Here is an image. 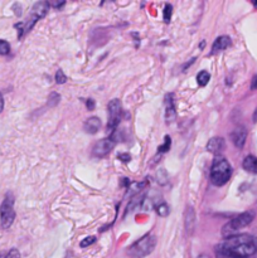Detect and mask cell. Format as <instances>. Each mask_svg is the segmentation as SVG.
Segmentation results:
<instances>
[{"label":"cell","instance_id":"cell-1","mask_svg":"<svg viewBox=\"0 0 257 258\" xmlns=\"http://www.w3.org/2000/svg\"><path fill=\"white\" fill-rule=\"evenodd\" d=\"M257 252L252 234H236L216 246L218 258H249Z\"/></svg>","mask_w":257,"mask_h":258},{"label":"cell","instance_id":"cell-2","mask_svg":"<svg viewBox=\"0 0 257 258\" xmlns=\"http://www.w3.org/2000/svg\"><path fill=\"white\" fill-rule=\"evenodd\" d=\"M232 166L224 158L217 156L212 163L211 181L217 186H222L231 179Z\"/></svg>","mask_w":257,"mask_h":258},{"label":"cell","instance_id":"cell-3","mask_svg":"<svg viewBox=\"0 0 257 258\" xmlns=\"http://www.w3.org/2000/svg\"><path fill=\"white\" fill-rule=\"evenodd\" d=\"M254 216H256L254 212L247 211L244 212V213H241L239 216L234 217L233 219H231V221L222 228V234H223V237L228 238V237L236 236L237 232L246 228L247 226H249V224L252 223V221L254 219Z\"/></svg>","mask_w":257,"mask_h":258},{"label":"cell","instance_id":"cell-4","mask_svg":"<svg viewBox=\"0 0 257 258\" xmlns=\"http://www.w3.org/2000/svg\"><path fill=\"white\" fill-rule=\"evenodd\" d=\"M156 237L153 234H146L143 238L136 241L133 246L127 248V254L133 258H144L155 249Z\"/></svg>","mask_w":257,"mask_h":258},{"label":"cell","instance_id":"cell-5","mask_svg":"<svg viewBox=\"0 0 257 258\" xmlns=\"http://www.w3.org/2000/svg\"><path fill=\"white\" fill-rule=\"evenodd\" d=\"M15 219L14 212V198L12 196H7L0 207V226L3 229H8L12 227Z\"/></svg>","mask_w":257,"mask_h":258},{"label":"cell","instance_id":"cell-6","mask_svg":"<svg viewBox=\"0 0 257 258\" xmlns=\"http://www.w3.org/2000/svg\"><path fill=\"white\" fill-rule=\"evenodd\" d=\"M48 10H49V4L47 2H39V3H35L33 5V9H32V15H30L29 20L28 23L25 24V27L23 28V33H28L33 27H34L35 23L38 22L39 19L44 18L47 15Z\"/></svg>","mask_w":257,"mask_h":258},{"label":"cell","instance_id":"cell-7","mask_svg":"<svg viewBox=\"0 0 257 258\" xmlns=\"http://www.w3.org/2000/svg\"><path fill=\"white\" fill-rule=\"evenodd\" d=\"M108 110V122H107V128L113 130L116 128V126L120 123L121 120V113H122V106H121V101L117 98H113L110 101L107 106Z\"/></svg>","mask_w":257,"mask_h":258},{"label":"cell","instance_id":"cell-8","mask_svg":"<svg viewBox=\"0 0 257 258\" xmlns=\"http://www.w3.org/2000/svg\"><path fill=\"white\" fill-rule=\"evenodd\" d=\"M116 145V141L113 138L102 139V140L97 141L92 148V154L97 158H103V156L108 155Z\"/></svg>","mask_w":257,"mask_h":258},{"label":"cell","instance_id":"cell-9","mask_svg":"<svg viewBox=\"0 0 257 258\" xmlns=\"http://www.w3.org/2000/svg\"><path fill=\"white\" fill-rule=\"evenodd\" d=\"M226 148V143H224L223 138H212L207 144V150L213 155H219L222 151Z\"/></svg>","mask_w":257,"mask_h":258},{"label":"cell","instance_id":"cell-10","mask_svg":"<svg viewBox=\"0 0 257 258\" xmlns=\"http://www.w3.org/2000/svg\"><path fill=\"white\" fill-rule=\"evenodd\" d=\"M229 136H231V140H232V143L234 144V146L242 149L243 148L244 143H246L247 131L244 127H237L232 131L231 135Z\"/></svg>","mask_w":257,"mask_h":258},{"label":"cell","instance_id":"cell-11","mask_svg":"<svg viewBox=\"0 0 257 258\" xmlns=\"http://www.w3.org/2000/svg\"><path fill=\"white\" fill-rule=\"evenodd\" d=\"M231 38L227 37V35H221V37H218L214 40L213 45H212V54H216V53L221 52V50L227 49V48L231 45Z\"/></svg>","mask_w":257,"mask_h":258},{"label":"cell","instance_id":"cell-12","mask_svg":"<svg viewBox=\"0 0 257 258\" xmlns=\"http://www.w3.org/2000/svg\"><path fill=\"white\" fill-rule=\"evenodd\" d=\"M165 105H166V111H165V120L166 122L170 123L175 120V103H174L173 95H166L165 97Z\"/></svg>","mask_w":257,"mask_h":258},{"label":"cell","instance_id":"cell-13","mask_svg":"<svg viewBox=\"0 0 257 258\" xmlns=\"http://www.w3.org/2000/svg\"><path fill=\"white\" fill-rule=\"evenodd\" d=\"M100 126H101L100 118L96 117V116H92V117H90L86 120L85 125H83V128H85V131L87 134L93 135V134L97 133L98 128H100Z\"/></svg>","mask_w":257,"mask_h":258},{"label":"cell","instance_id":"cell-14","mask_svg":"<svg viewBox=\"0 0 257 258\" xmlns=\"http://www.w3.org/2000/svg\"><path fill=\"white\" fill-rule=\"evenodd\" d=\"M194 224H196V214L191 207H188L185 212V229L188 234H191L194 231Z\"/></svg>","mask_w":257,"mask_h":258},{"label":"cell","instance_id":"cell-15","mask_svg":"<svg viewBox=\"0 0 257 258\" xmlns=\"http://www.w3.org/2000/svg\"><path fill=\"white\" fill-rule=\"evenodd\" d=\"M242 166L246 171L251 174H257V158L254 156L248 155L244 158L243 163H242Z\"/></svg>","mask_w":257,"mask_h":258},{"label":"cell","instance_id":"cell-16","mask_svg":"<svg viewBox=\"0 0 257 258\" xmlns=\"http://www.w3.org/2000/svg\"><path fill=\"white\" fill-rule=\"evenodd\" d=\"M155 211H156V214L160 217H166L169 216V213H170V209H169L168 204H166L165 202H160V203L156 204Z\"/></svg>","mask_w":257,"mask_h":258},{"label":"cell","instance_id":"cell-17","mask_svg":"<svg viewBox=\"0 0 257 258\" xmlns=\"http://www.w3.org/2000/svg\"><path fill=\"white\" fill-rule=\"evenodd\" d=\"M209 80H211V75H209L207 71H202V72H199L198 76H197L198 85L202 86V87H204V86L209 82Z\"/></svg>","mask_w":257,"mask_h":258},{"label":"cell","instance_id":"cell-18","mask_svg":"<svg viewBox=\"0 0 257 258\" xmlns=\"http://www.w3.org/2000/svg\"><path fill=\"white\" fill-rule=\"evenodd\" d=\"M170 146H171V139H170V136L166 135L165 138H164L163 145L159 146L158 148V153H166V151H169Z\"/></svg>","mask_w":257,"mask_h":258},{"label":"cell","instance_id":"cell-19","mask_svg":"<svg viewBox=\"0 0 257 258\" xmlns=\"http://www.w3.org/2000/svg\"><path fill=\"white\" fill-rule=\"evenodd\" d=\"M156 176H158V183L160 184V185H165V184L168 183V174H166V171L164 170V169H160V170L158 171V174H156Z\"/></svg>","mask_w":257,"mask_h":258},{"label":"cell","instance_id":"cell-20","mask_svg":"<svg viewBox=\"0 0 257 258\" xmlns=\"http://www.w3.org/2000/svg\"><path fill=\"white\" fill-rule=\"evenodd\" d=\"M171 13H173V7L170 4H166L164 8V22L169 23L171 18Z\"/></svg>","mask_w":257,"mask_h":258},{"label":"cell","instance_id":"cell-21","mask_svg":"<svg viewBox=\"0 0 257 258\" xmlns=\"http://www.w3.org/2000/svg\"><path fill=\"white\" fill-rule=\"evenodd\" d=\"M66 81H67V77H66V75L63 73V71L58 70L57 73H55V82H57L58 85H63V83H66Z\"/></svg>","mask_w":257,"mask_h":258},{"label":"cell","instance_id":"cell-22","mask_svg":"<svg viewBox=\"0 0 257 258\" xmlns=\"http://www.w3.org/2000/svg\"><path fill=\"white\" fill-rule=\"evenodd\" d=\"M10 52V44L5 40L0 39V54L5 55Z\"/></svg>","mask_w":257,"mask_h":258},{"label":"cell","instance_id":"cell-23","mask_svg":"<svg viewBox=\"0 0 257 258\" xmlns=\"http://www.w3.org/2000/svg\"><path fill=\"white\" fill-rule=\"evenodd\" d=\"M146 186V183H133L128 185V188H130L131 191H134V193H138V191H140L141 189H144Z\"/></svg>","mask_w":257,"mask_h":258},{"label":"cell","instance_id":"cell-24","mask_svg":"<svg viewBox=\"0 0 257 258\" xmlns=\"http://www.w3.org/2000/svg\"><path fill=\"white\" fill-rule=\"evenodd\" d=\"M0 258H20V253L18 249L13 248V249H10L7 254H4V256H0Z\"/></svg>","mask_w":257,"mask_h":258},{"label":"cell","instance_id":"cell-25","mask_svg":"<svg viewBox=\"0 0 257 258\" xmlns=\"http://www.w3.org/2000/svg\"><path fill=\"white\" fill-rule=\"evenodd\" d=\"M95 241H96V237H93V236L87 237V238H85L82 242H81V247L90 246V244H92Z\"/></svg>","mask_w":257,"mask_h":258},{"label":"cell","instance_id":"cell-26","mask_svg":"<svg viewBox=\"0 0 257 258\" xmlns=\"http://www.w3.org/2000/svg\"><path fill=\"white\" fill-rule=\"evenodd\" d=\"M118 159L123 163H128L131 160V156L128 154H118Z\"/></svg>","mask_w":257,"mask_h":258},{"label":"cell","instance_id":"cell-27","mask_svg":"<svg viewBox=\"0 0 257 258\" xmlns=\"http://www.w3.org/2000/svg\"><path fill=\"white\" fill-rule=\"evenodd\" d=\"M86 106H87L88 110L92 111L93 108H95V101L91 100V98H90V100H87V102H86Z\"/></svg>","mask_w":257,"mask_h":258},{"label":"cell","instance_id":"cell-28","mask_svg":"<svg viewBox=\"0 0 257 258\" xmlns=\"http://www.w3.org/2000/svg\"><path fill=\"white\" fill-rule=\"evenodd\" d=\"M251 90H257V75L251 81Z\"/></svg>","mask_w":257,"mask_h":258},{"label":"cell","instance_id":"cell-29","mask_svg":"<svg viewBox=\"0 0 257 258\" xmlns=\"http://www.w3.org/2000/svg\"><path fill=\"white\" fill-rule=\"evenodd\" d=\"M3 108H4V100H3L2 95H0V112L3 111Z\"/></svg>","mask_w":257,"mask_h":258},{"label":"cell","instance_id":"cell-30","mask_svg":"<svg viewBox=\"0 0 257 258\" xmlns=\"http://www.w3.org/2000/svg\"><path fill=\"white\" fill-rule=\"evenodd\" d=\"M252 120H253V122H257V107H256V110H254L253 116H252Z\"/></svg>","mask_w":257,"mask_h":258},{"label":"cell","instance_id":"cell-31","mask_svg":"<svg viewBox=\"0 0 257 258\" xmlns=\"http://www.w3.org/2000/svg\"><path fill=\"white\" fill-rule=\"evenodd\" d=\"M252 236H253V239H254V242H256V246H257V231L254 232V234H252Z\"/></svg>","mask_w":257,"mask_h":258},{"label":"cell","instance_id":"cell-32","mask_svg":"<svg viewBox=\"0 0 257 258\" xmlns=\"http://www.w3.org/2000/svg\"><path fill=\"white\" fill-rule=\"evenodd\" d=\"M198 258H211L208 256V254H206V253H203V254H201V256H198Z\"/></svg>","mask_w":257,"mask_h":258}]
</instances>
